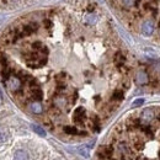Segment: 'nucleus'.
I'll return each instance as SVG.
<instances>
[{"label":"nucleus","instance_id":"nucleus-23","mask_svg":"<svg viewBox=\"0 0 160 160\" xmlns=\"http://www.w3.org/2000/svg\"><path fill=\"white\" fill-rule=\"evenodd\" d=\"M8 140V134L5 132H0V143H4Z\"/></svg>","mask_w":160,"mask_h":160},{"label":"nucleus","instance_id":"nucleus-3","mask_svg":"<svg viewBox=\"0 0 160 160\" xmlns=\"http://www.w3.org/2000/svg\"><path fill=\"white\" fill-rule=\"evenodd\" d=\"M21 33L22 36H30L32 33H35L37 30H38V23L37 22H28V23H25L20 27Z\"/></svg>","mask_w":160,"mask_h":160},{"label":"nucleus","instance_id":"nucleus-13","mask_svg":"<svg viewBox=\"0 0 160 160\" xmlns=\"http://www.w3.org/2000/svg\"><path fill=\"white\" fill-rule=\"evenodd\" d=\"M96 21H98V16H96L95 14H92V12L88 14V15L84 18V22L88 23V25H95Z\"/></svg>","mask_w":160,"mask_h":160},{"label":"nucleus","instance_id":"nucleus-8","mask_svg":"<svg viewBox=\"0 0 160 160\" xmlns=\"http://www.w3.org/2000/svg\"><path fill=\"white\" fill-rule=\"evenodd\" d=\"M53 103H54V106H56V107H58V108H63V107H65V106H67V103H68V99H67V98H64V96H62V95H58V96H56V98L53 99Z\"/></svg>","mask_w":160,"mask_h":160},{"label":"nucleus","instance_id":"nucleus-10","mask_svg":"<svg viewBox=\"0 0 160 160\" xmlns=\"http://www.w3.org/2000/svg\"><path fill=\"white\" fill-rule=\"evenodd\" d=\"M30 110L33 113L40 115V113H42V111H43V107H42V105L40 103V101H33V102L30 103Z\"/></svg>","mask_w":160,"mask_h":160},{"label":"nucleus","instance_id":"nucleus-15","mask_svg":"<svg viewBox=\"0 0 160 160\" xmlns=\"http://www.w3.org/2000/svg\"><path fill=\"white\" fill-rule=\"evenodd\" d=\"M123 96H124V94H123V91H122V90H116V91L112 94V100L121 101L122 99H123Z\"/></svg>","mask_w":160,"mask_h":160},{"label":"nucleus","instance_id":"nucleus-25","mask_svg":"<svg viewBox=\"0 0 160 160\" xmlns=\"http://www.w3.org/2000/svg\"><path fill=\"white\" fill-rule=\"evenodd\" d=\"M0 98H1V92H0Z\"/></svg>","mask_w":160,"mask_h":160},{"label":"nucleus","instance_id":"nucleus-5","mask_svg":"<svg viewBox=\"0 0 160 160\" xmlns=\"http://www.w3.org/2000/svg\"><path fill=\"white\" fill-rule=\"evenodd\" d=\"M99 155L102 159H108V158H112L113 155V148L110 147V145H103L101 147L100 150H99Z\"/></svg>","mask_w":160,"mask_h":160},{"label":"nucleus","instance_id":"nucleus-2","mask_svg":"<svg viewBox=\"0 0 160 160\" xmlns=\"http://www.w3.org/2000/svg\"><path fill=\"white\" fill-rule=\"evenodd\" d=\"M154 117H155V111H154V108L148 107V108H145V110L140 113L139 121L142 124H149L152 121L154 120Z\"/></svg>","mask_w":160,"mask_h":160},{"label":"nucleus","instance_id":"nucleus-12","mask_svg":"<svg viewBox=\"0 0 160 160\" xmlns=\"http://www.w3.org/2000/svg\"><path fill=\"white\" fill-rule=\"evenodd\" d=\"M113 60H115V63H116L118 67H122V65L124 64V62H126V57H124V54H123L122 52H117V53L115 54V57H113Z\"/></svg>","mask_w":160,"mask_h":160},{"label":"nucleus","instance_id":"nucleus-11","mask_svg":"<svg viewBox=\"0 0 160 160\" xmlns=\"http://www.w3.org/2000/svg\"><path fill=\"white\" fill-rule=\"evenodd\" d=\"M63 131L67 133V134H86L85 132H79L77 127H73V126H65L63 128Z\"/></svg>","mask_w":160,"mask_h":160},{"label":"nucleus","instance_id":"nucleus-4","mask_svg":"<svg viewBox=\"0 0 160 160\" xmlns=\"http://www.w3.org/2000/svg\"><path fill=\"white\" fill-rule=\"evenodd\" d=\"M154 28H155V23L153 20H145L143 23H142V33L144 36H150L153 32H154Z\"/></svg>","mask_w":160,"mask_h":160},{"label":"nucleus","instance_id":"nucleus-26","mask_svg":"<svg viewBox=\"0 0 160 160\" xmlns=\"http://www.w3.org/2000/svg\"><path fill=\"white\" fill-rule=\"evenodd\" d=\"M159 35H160V28H159Z\"/></svg>","mask_w":160,"mask_h":160},{"label":"nucleus","instance_id":"nucleus-1","mask_svg":"<svg viewBox=\"0 0 160 160\" xmlns=\"http://www.w3.org/2000/svg\"><path fill=\"white\" fill-rule=\"evenodd\" d=\"M6 86L9 88V90L11 92H18L21 90V85H22V81L18 75H11L9 79L5 81Z\"/></svg>","mask_w":160,"mask_h":160},{"label":"nucleus","instance_id":"nucleus-22","mask_svg":"<svg viewBox=\"0 0 160 160\" xmlns=\"http://www.w3.org/2000/svg\"><path fill=\"white\" fill-rule=\"evenodd\" d=\"M65 74L64 73H60V74H58L57 77H56V80H57V82H64V80H65Z\"/></svg>","mask_w":160,"mask_h":160},{"label":"nucleus","instance_id":"nucleus-9","mask_svg":"<svg viewBox=\"0 0 160 160\" xmlns=\"http://www.w3.org/2000/svg\"><path fill=\"white\" fill-rule=\"evenodd\" d=\"M144 10H145V11H150V12H153V14H157V12H158V2L154 1V0L147 2V4L144 5Z\"/></svg>","mask_w":160,"mask_h":160},{"label":"nucleus","instance_id":"nucleus-18","mask_svg":"<svg viewBox=\"0 0 160 160\" xmlns=\"http://www.w3.org/2000/svg\"><path fill=\"white\" fill-rule=\"evenodd\" d=\"M5 65H9L8 58H6V56H5L2 52H0V68H1V67H5Z\"/></svg>","mask_w":160,"mask_h":160},{"label":"nucleus","instance_id":"nucleus-14","mask_svg":"<svg viewBox=\"0 0 160 160\" xmlns=\"http://www.w3.org/2000/svg\"><path fill=\"white\" fill-rule=\"evenodd\" d=\"M28 155L25 150H18L15 153V157H14V160H27Z\"/></svg>","mask_w":160,"mask_h":160},{"label":"nucleus","instance_id":"nucleus-6","mask_svg":"<svg viewBox=\"0 0 160 160\" xmlns=\"http://www.w3.org/2000/svg\"><path fill=\"white\" fill-rule=\"evenodd\" d=\"M86 118V113H85V110L82 107H78L75 111H74V116H73V120L75 123H84V121Z\"/></svg>","mask_w":160,"mask_h":160},{"label":"nucleus","instance_id":"nucleus-17","mask_svg":"<svg viewBox=\"0 0 160 160\" xmlns=\"http://www.w3.org/2000/svg\"><path fill=\"white\" fill-rule=\"evenodd\" d=\"M78 152H79L80 155H82L84 158H89V155H90V153H89V149H88V147H85V145H82V147H79Z\"/></svg>","mask_w":160,"mask_h":160},{"label":"nucleus","instance_id":"nucleus-20","mask_svg":"<svg viewBox=\"0 0 160 160\" xmlns=\"http://www.w3.org/2000/svg\"><path fill=\"white\" fill-rule=\"evenodd\" d=\"M122 4H123L126 8H132V6L136 4V0H122Z\"/></svg>","mask_w":160,"mask_h":160},{"label":"nucleus","instance_id":"nucleus-24","mask_svg":"<svg viewBox=\"0 0 160 160\" xmlns=\"http://www.w3.org/2000/svg\"><path fill=\"white\" fill-rule=\"evenodd\" d=\"M5 2H6V0H0V6H2Z\"/></svg>","mask_w":160,"mask_h":160},{"label":"nucleus","instance_id":"nucleus-21","mask_svg":"<svg viewBox=\"0 0 160 160\" xmlns=\"http://www.w3.org/2000/svg\"><path fill=\"white\" fill-rule=\"evenodd\" d=\"M144 103V99H137V100L133 101V103H132V106L133 107H139Z\"/></svg>","mask_w":160,"mask_h":160},{"label":"nucleus","instance_id":"nucleus-7","mask_svg":"<svg viewBox=\"0 0 160 160\" xmlns=\"http://www.w3.org/2000/svg\"><path fill=\"white\" fill-rule=\"evenodd\" d=\"M136 82L138 85H147L149 82V77L144 70H140L136 75Z\"/></svg>","mask_w":160,"mask_h":160},{"label":"nucleus","instance_id":"nucleus-19","mask_svg":"<svg viewBox=\"0 0 160 160\" xmlns=\"http://www.w3.org/2000/svg\"><path fill=\"white\" fill-rule=\"evenodd\" d=\"M43 25H44V27H46L47 30H51V28H52V26H53V22H52L51 19H48V18H47V19H44V20H43Z\"/></svg>","mask_w":160,"mask_h":160},{"label":"nucleus","instance_id":"nucleus-16","mask_svg":"<svg viewBox=\"0 0 160 160\" xmlns=\"http://www.w3.org/2000/svg\"><path fill=\"white\" fill-rule=\"evenodd\" d=\"M32 129H33V132H36L38 136H41V137H44L46 136V131L42 128V127H40V126H36V124H32Z\"/></svg>","mask_w":160,"mask_h":160}]
</instances>
